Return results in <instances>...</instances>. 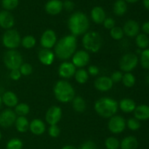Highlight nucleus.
<instances>
[{
    "label": "nucleus",
    "instance_id": "nucleus-45",
    "mask_svg": "<svg viewBox=\"0 0 149 149\" xmlns=\"http://www.w3.org/2000/svg\"><path fill=\"white\" fill-rule=\"evenodd\" d=\"M87 73H88L89 76H92V77H96L100 73V69L97 66L94 65H90L87 68Z\"/></svg>",
    "mask_w": 149,
    "mask_h": 149
},
{
    "label": "nucleus",
    "instance_id": "nucleus-6",
    "mask_svg": "<svg viewBox=\"0 0 149 149\" xmlns=\"http://www.w3.org/2000/svg\"><path fill=\"white\" fill-rule=\"evenodd\" d=\"M4 63L8 69H19L23 64V57L16 49H9L4 53L3 58Z\"/></svg>",
    "mask_w": 149,
    "mask_h": 149
},
{
    "label": "nucleus",
    "instance_id": "nucleus-53",
    "mask_svg": "<svg viewBox=\"0 0 149 149\" xmlns=\"http://www.w3.org/2000/svg\"><path fill=\"white\" fill-rule=\"evenodd\" d=\"M146 81H147V83L149 84V74L147 76V77H146Z\"/></svg>",
    "mask_w": 149,
    "mask_h": 149
},
{
    "label": "nucleus",
    "instance_id": "nucleus-50",
    "mask_svg": "<svg viewBox=\"0 0 149 149\" xmlns=\"http://www.w3.org/2000/svg\"><path fill=\"white\" fill-rule=\"evenodd\" d=\"M143 5L145 8L149 11V0H143Z\"/></svg>",
    "mask_w": 149,
    "mask_h": 149
},
{
    "label": "nucleus",
    "instance_id": "nucleus-37",
    "mask_svg": "<svg viewBox=\"0 0 149 149\" xmlns=\"http://www.w3.org/2000/svg\"><path fill=\"white\" fill-rule=\"evenodd\" d=\"M19 3V0H2L1 5L3 8L7 11L15 10L17 7Z\"/></svg>",
    "mask_w": 149,
    "mask_h": 149
},
{
    "label": "nucleus",
    "instance_id": "nucleus-32",
    "mask_svg": "<svg viewBox=\"0 0 149 149\" xmlns=\"http://www.w3.org/2000/svg\"><path fill=\"white\" fill-rule=\"evenodd\" d=\"M14 111L18 116H26L30 112V107L26 103H20L15 107Z\"/></svg>",
    "mask_w": 149,
    "mask_h": 149
},
{
    "label": "nucleus",
    "instance_id": "nucleus-54",
    "mask_svg": "<svg viewBox=\"0 0 149 149\" xmlns=\"http://www.w3.org/2000/svg\"><path fill=\"white\" fill-rule=\"evenodd\" d=\"M1 139V132H0V140Z\"/></svg>",
    "mask_w": 149,
    "mask_h": 149
},
{
    "label": "nucleus",
    "instance_id": "nucleus-4",
    "mask_svg": "<svg viewBox=\"0 0 149 149\" xmlns=\"http://www.w3.org/2000/svg\"><path fill=\"white\" fill-rule=\"evenodd\" d=\"M54 95L57 100L63 103L72 101L75 97V90L70 82L66 80H59L53 88Z\"/></svg>",
    "mask_w": 149,
    "mask_h": 149
},
{
    "label": "nucleus",
    "instance_id": "nucleus-8",
    "mask_svg": "<svg viewBox=\"0 0 149 149\" xmlns=\"http://www.w3.org/2000/svg\"><path fill=\"white\" fill-rule=\"evenodd\" d=\"M138 58L134 53H127L121 58L119 61V68L125 73L131 72L137 67Z\"/></svg>",
    "mask_w": 149,
    "mask_h": 149
},
{
    "label": "nucleus",
    "instance_id": "nucleus-22",
    "mask_svg": "<svg viewBox=\"0 0 149 149\" xmlns=\"http://www.w3.org/2000/svg\"><path fill=\"white\" fill-rule=\"evenodd\" d=\"M2 103L7 107H15L18 104V98L15 93L12 91H7L3 94L1 97Z\"/></svg>",
    "mask_w": 149,
    "mask_h": 149
},
{
    "label": "nucleus",
    "instance_id": "nucleus-44",
    "mask_svg": "<svg viewBox=\"0 0 149 149\" xmlns=\"http://www.w3.org/2000/svg\"><path fill=\"white\" fill-rule=\"evenodd\" d=\"M79 149H97V145L92 141H87L83 143Z\"/></svg>",
    "mask_w": 149,
    "mask_h": 149
},
{
    "label": "nucleus",
    "instance_id": "nucleus-33",
    "mask_svg": "<svg viewBox=\"0 0 149 149\" xmlns=\"http://www.w3.org/2000/svg\"><path fill=\"white\" fill-rule=\"evenodd\" d=\"M135 77L133 74L131 72L125 73V74H123V77H122V84H124V86L127 88H130L132 87L135 84Z\"/></svg>",
    "mask_w": 149,
    "mask_h": 149
},
{
    "label": "nucleus",
    "instance_id": "nucleus-12",
    "mask_svg": "<svg viewBox=\"0 0 149 149\" xmlns=\"http://www.w3.org/2000/svg\"><path fill=\"white\" fill-rule=\"evenodd\" d=\"M72 63L76 68H84L86 65H88L90 61V55L86 50H79L75 52L73 55Z\"/></svg>",
    "mask_w": 149,
    "mask_h": 149
},
{
    "label": "nucleus",
    "instance_id": "nucleus-13",
    "mask_svg": "<svg viewBox=\"0 0 149 149\" xmlns=\"http://www.w3.org/2000/svg\"><path fill=\"white\" fill-rule=\"evenodd\" d=\"M17 115L14 111L7 109L0 113V126L4 128H9L15 123Z\"/></svg>",
    "mask_w": 149,
    "mask_h": 149
},
{
    "label": "nucleus",
    "instance_id": "nucleus-2",
    "mask_svg": "<svg viewBox=\"0 0 149 149\" xmlns=\"http://www.w3.org/2000/svg\"><path fill=\"white\" fill-rule=\"evenodd\" d=\"M68 27L71 35L77 37L87 33L90 28V20L84 13L76 12L68 18Z\"/></svg>",
    "mask_w": 149,
    "mask_h": 149
},
{
    "label": "nucleus",
    "instance_id": "nucleus-51",
    "mask_svg": "<svg viewBox=\"0 0 149 149\" xmlns=\"http://www.w3.org/2000/svg\"><path fill=\"white\" fill-rule=\"evenodd\" d=\"M125 1H127V2H129V3H135L137 2L138 1H139V0H125Z\"/></svg>",
    "mask_w": 149,
    "mask_h": 149
},
{
    "label": "nucleus",
    "instance_id": "nucleus-19",
    "mask_svg": "<svg viewBox=\"0 0 149 149\" xmlns=\"http://www.w3.org/2000/svg\"><path fill=\"white\" fill-rule=\"evenodd\" d=\"M45 11L51 15H58L63 10V2L61 0H49L45 4Z\"/></svg>",
    "mask_w": 149,
    "mask_h": 149
},
{
    "label": "nucleus",
    "instance_id": "nucleus-47",
    "mask_svg": "<svg viewBox=\"0 0 149 149\" xmlns=\"http://www.w3.org/2000/svg\"><path fill=\"white\" fill-rule=\"evenodd\" d=\"M63 7L67 11H71L74 8V4L71 0H65L63 3Z\"/></svg>",
    "mask_w": 149,
    "mask_h": 149
},
{
    "label": "nucleus",
    "instance_id": "nucleus-27",
    "mask_svg": "<svg viewBox=\"0 0 149 149\" xmlns=\"http://www.w3.org/2000/svg\"><path fill=\"white\" fill-rule=\"evenodd\" d=\"M71 102H72L73 109L76 112L83 113L86 110L87 104H86V101L82 97H80V96H77L76 97L75 96Z\"/></svg>",
    "mask_w": 149,
    "mask_h": 149
},
{
    "label": "nucleus",
    "instance_id": "nucleus-41",
    "mask_svg": "<svg viewBox=\"0 0 149 149\" xmlns=\"http://www.w3.org/2000/svg\"><path fill=\"white\" fill-rule=\"evenodd\" d=\"M48 134L51 138H58L61 134V130L58 125H49V127L48 129Z\"/></svg>",
    "mask_w": 149,
    "mask_h": 149
},
{
    "label": "nucleus",
    "instance_id": "nucleus-15",
    "mask_svg": "<svg viewBox=\"0 0 149 149\" xmlns=\"http://www.w3.org/2000/svg\"><path fill=\"white\" fill-rule=\"evenodd\" d=\"M95 87L100 92H108L113 87V82L109 77L102 76L97 77L94 83Z\"/></svg>",
    "mask_w": 149,
    "mask_h": 149
},
{
    "label": "nucleus",
    "instance_id": "nucleus-31",
    "mask_svg": "<svg viewBox=\"0 0 149 149\" xmlns=\"http://www.w3.org/2000/svg\"><path fill=\"white\" fill-rule=\"evenodd\" d=\"M36 44V38L34 36H31V35H27V36H25L23 39H21V43H20V45L25 49H29L34 47Z\"/></svg>",
    "mask_w": 149,
    "mask_h": 149
},
{
    "label": "nucleus",
    "instance_id": "nucleus-48",
    "mask_svg": "<svg viewBox=\"0 0 149 149\" xmlns=\"http://www.w3.org/2000/svg\"><path fill=\"white\" fill-rule=\"evenodd\" d=\"M142 31L143 33L146 35H149V21L145 22L142 26Z\"/></svg>",
    "mask_w": 149,
    "mask_h": 149
},
{
    "label": "nucleus",
    "instance_id": "nucleus-3",
    "mask_svg": "<svg viewBox=\"0 0 149 149\" xmlns=\"http://www.w3.org/2000/svg\"><path fill=\"white\" fill-rule=\"evenodd\" d=\"M94 109L100 117L110 119L117 113L119 103L112 97H103L96 100Z\"/></svg>",
    "mask_w": 149,
    "mask_h": 149
},
{
    "label": "nucleus",
    "instance_id": "nucleus-34",
    "mask_svg": "<svg viewBox=\"0 0 149 149\" xmlns=\"http://www.w3.org/2000/svg\"><path fill=\"white\" fill-rule=\"evenodd\" d=\"M106 149H119L120 148V141L115 137H109L105 141Z\"/></svg>",
    "mask_w": 149,
    "mask_h": 149
},
{
    "label": "nucleus",
    "instance_id": "nucleus-23",
    "mask_svg": "<svg viewBox=\"0 0 149 149\" xmlns=\"http://www.w3.org/2000/svg\"><path fill=\"white\" fill-rule=\"evenodd\" d=\"M119 108L122 112L126 113H132L136 108V103L133 100L130 98L122 99L119 103Z\"/></svg>",
    "mask_w": 149,
    "mask_h": 149
},
{
    "label": "nucleus",
    "instance_id": "nucleus-17",
    "mask_svg": "<svg viewBox=\"0 0 149 149\" xmlns=\"http://www.w3.org/2000/svg\"><path fill=\"white\" fill-rule=\"evenodd\" d=\"M15 25V18L13 15L7 10L0 12V27L9 30Z\"/></svg>",
    "mask_w": 149,
    "mask_h": 149
},
{
    "label": "nucleus",
    "instance_id": "nucleus-21",
    "mask_svg": "<svg viewBox=\"0 0 149 149\" xmlns=\"http://www.w3.org/2000/svg\"><path fill=\"white\" fill-rule=\"evenodd\" d=\"M91 18L96 24H102L106 18V12L103 7L99 6L93 7L91 10Z\"/></svg>",
    "mask_w": 149,
    "mask_h": 149
},
{
    "label": "nucleus",
    "instance_id": "nucleus-28",
    "mask_svg": "<svg viewBox=\"0 0 149 149\" xmlns=\"http://www.w3.org/2000/svg\"><path fill=\"white\" fill-rule=\"evenodd\" d=\"M127 10V5L125 0H117L113 4V11L116 15L122 16Z\"/></svg>",
    "mask_w": 149,
    "mask_h": 149
},
{
    "label": "nucleus",
    "instance_id": "nucleus-39",
    "mask_svg": "<svg viewBox=\"0 0 149 149\" xmlns=\"http://www.w3.org/2000/svg\"><path fill=\"white\" fill-rule=\"evenodd\" d=\"M126 125L130 130L136 131L141 127V122L135 118H130L126 122Z\"/></svg>",
    "mask_w": 149,
    "mask_h": 149
},
{
    "label": "nucleus",
    "instance_id": "nucleus-29",
    "mask_svg": "<svg viewBox=\"0 0 149 149\" xmlns=\"http://www.w3.org/2000/svg\"><path fill=\"white\" fill-rule=\"evenodd\" d=\"M135 44L141 49H146L149 47V38L145 33H139L135 36Z\"/></svg>",
    "mask_w": 149,
    "mask_h": 149
},
{
    "label": "nucleus",
    "instance_id": "nucleus-7",
    "mask_svg": "<svg viewBox=\"0 0 149 149\" xmlns=\"http://www.w3.org/2000/svg\"><path fill=\"white\" fill-rule=\"evenodd\" d=\"M21 43L20 33L15 29H9L2 36V44L8 49H15Z\"/></svg>",
    "mask_w": 149,
    "mask_h": 149
},
{
    "label": "nucleus",
    "instance_id": "nucleus-10",
    "mask_svg": "<svg viewBox=\"0 0 149 149\" xmlns=\"http://www.w3.org/2000/svg\"><path fill=\"white\" fill-rule=\"evenodd\" d=\"M58 42V37L52 29H47L42 34L40 38V45L44 49H51L55 46Z\"/></svg>",
    "mask_w": 149,
    "mask_h": 149
},
{
    "label": "nucleus",
    "instance_id": "nucleus-18",
    "mask_svg": "<svg viewBox=\"0 0 149 149\" xmlns=\"http://www.w3.org/2000/svg\"><path fill=\"white\" fill-rule=\"evenodd\" d=\"M55 53L51 49L42 48L38 53V58L42 64L45 65H50L55 60Z\"/></svg>",
    "mask_w": 149,
    "mask_h": 149
},
{
    "label": "nucleus",
    "instance_id": "nucleus-1",
    "mask_svg": "<svg viewBox=\"0 0 149 149\" xmlns=\"http://www.w3.org/2000/svg\"><path fill=\"white\" fill-rule=\"evenodd\" d=\"M77 47V37L73 35H67L58 40L54 47L55 55L60 60L66 61L73 56Z\"/></svg>",
    "mask_w": 149,
    "mask_h": 149
},
{
    "label": "nucleus",
    "instance_id": "nucleus-20",
    "mask_svg": "<svg viewBox=\"0 0 149 149\" xmlns=\"http://www.w3.org/2000/svg\"><path fill=\"white\" fill-rule=\"evenodd\" d=\"M29 130L35 135H42L46 131V125L41 119H34L29 123Z\"/></svg>",
    "mask_w": 149,
    "mask_h": 149
},
{
    "label": "nucleus",
    "instance_id": "nucleus-30",
    "mask_svg": "<svg viewBox=\"0 0 149 149\" xmlns=\"http://www.w3.org/2000/svg\"><path fill=\"white\" fill-rule=\"evenodd\" d=\"M74 78L77 83L80 84H85L89 79V74L87 71H86L84 68H79L77 70L74 74Z\"/></svg>",
    "mask_w": 149,
    "mask_h": 149
},
{
    "label": "nucleus",
    "instance_id": "nucleus-26",
    "mask_svg": "<svg viewBox=\"0 0 149 149\" xmlns=\"http://www.w3.org/2000/svg\"><path fill=\"white\" fill-rule=\"evenodd\" d=\"M29 121L26 116H18L15 121V127L17 132L25 133L29 130Z\"/></svg>",
    "mask_w": 149,
    "mask_h": 149
},
{
    "label": "nucleus",
    "instance_id": "nucleus-40",
    "mask_svg": "<svg viewBox=\"0 0 149 149\" xmlns=\"http://www.w3.org/2000/svg\"><path fill=\"white\" fill-rule=\"evenodd\" d=\"M19 70L21 73V75L24 77L30 76L33 73V67L28 63H23V64L19 68Z\"/></svg>",
    "mask_w": 149,
    "mask_h": 149
},
{
    "label": "nucleus",
    "instance_id": "nucleus-11",
    "mask_svg": "<svg viewBox=\"0 0 149 149\" xmlns=\"http://www.w3.org/2000/svg\"><path fill=\"white\" fill-rule=\"evenodd\" d=\"M63 111L61 107L57 106H51L46 112L45 121L49 125H56L61 120Z\"/></svg>",
    "mask_w": 149,
    "mask_h": 149
},
{
    "label": "nucleus",
    "instance_id": "nucleus-49",
    "mask_svg": "<svg viewBox=\"0 0 149 149\" xmlns=\"http://www.w3.org/2000/svg\"><path fill=\"white\" fill-rule=\"evenodd\" d=\"M61 149H78V148H77L75 146H74L66 145V146H64Z\"/></svg>",
    "mask_w": 149,
    "mask_h": 149
},
{
    "label": "nucleus",
    "instance_id": "nucleus-36",
    "mask_svg": "<svg viewBox=\"0 0 149 149\" xmlns=\"http://www.w3.org/2000/svg\"><path fill=\"white\" fill-rule=\"evenodd\" d=\"M23 143L19 138H12L7 142V149H23Z\"/></svg>",
    "mask_w": 149,
    "mask_h": 149
},
{
    "label": "nucleus",
    "instance_id": "nucleus-35",
    "mask_svg": "<svg viewBox=\"0 0 149 149\" xmlns=\"http://www.w3.org/2000/svg\"><path fill=\"white\" fill-rule=\"evenodd\" d=\"M111 37L114 40H121L125 36L122 28L119 26H115L110 30Z\"/></svg>",
    "mask_w": 149,
    "mask_h": 149
},
{
    "label": "nucleus",
    "instance_id": "nucleus-38",
    "mask_svg": "<svg viewBox=\"0 0 149 149\" xmlns=\"http://www.w3.org/2000/svg\"><path fill=\"white\" fill-rule=\"evenodd\" d=\"M141 64L143 68L149 69V48H147L141 52Z\"/></svg>",
    "mask_w": 149,
    "mask_h": 149
},
{
    "label": "nucleus",
    "instance_id": "nucleus-5",
    "mask_svg": "<svg viewBox=\"0 0 149 149\" xmlns=\"http://www.w3.org/2000/svg\"><path fill=\"white\" fill-rule=\"evenodd\" d=\"M81 43L87 52L96 53L103 46V39L97 32L87 31L83 35Z\"/></svg>",
    "mask_w": 149,
    "mask_h": 149
},
{
    "label": "nucleus",
    "instance_id": "nucleus-42",
    "mask_svg": "<svg viewBox=\"0 0 149 149\" xmlns=\"http://www.w3.org/2000/svg\"><path fill=\"white\" fill-rule=\"evenodd\" d=\"M103 23L105 29H108V30H111L116 26H115V20L112 17H106Z\"/></svg>",
    "mask_w": 149,
    "mask_h": 149
},
{
    "label": "nucleus",
    "instance_id": "nucleus-14",
    "mask_svg": "<svg viewBox=\"0 0 149 149\" xmlns=\"http://www.w3.org/2000/svg\"><path fill=\"white\" fill-rule=\"evenodd\" d=\"M76 71H77V68L74 66L72 63L65 61L59 65L58 72L61 78L66 79H70L74 77Z\"/></svg>",
    "mask_w": 149,
    "mask_h": 149
},
{
    "label": "nucleus",
    "instance_id": "nucleus-16",
    "mask_svg": "<svg viewBox=\"0 0 149 149\" xmlns=\"http://www.w3.org/2000/svg\"><path fill=\"white\" fill-rule=\"evenodd\" d=\"M122 29L125 35L128 37H135L140 33L139 23L134 20H127L125 23Z\"/></svg>",
    "mask_w": 149,
    "mask_h": 149
},
{
    "label": "nucleus",
    "instance_id": "nucleus-24",
    "mask_svg": "<svg viewBox=\"0 0 149 149\" xmlns=\"http://www.w3.org/2000/svg\"><path fill=\"white\" fill-rule=\"evenodd\" d=\"M133 112L135 118L138 120L143 121L149 119V106L147 105L143 104L136 106Z\"/></svg>",
    "mask_w": 149,
    "mask_h": 149
},
{
    "label": "nucleus",
    "instance_id": "nucleus-9",
    "mask_svg": "<svg viewBox=\"0 0 149 149\" xmlns=\"http://www.w3.org/2000/svg\"><path fill=\"white\" fill-rule=\"evenodd\" d=\"M126 120L122 116L114 115L109 119L108 128L111 133L118 135L122 133L126 128Z\"/></svg>",
    "mask_w": 149,
    "mask_h": 149
},
{
    "label": "nucleus",
    "instance_id": "nucleus-43",
    "mask_svg": "<svg viewBox=\"0 0 149 149\" xmlns=\"http://www.w3.org/2000/svg\"><path fill=\"white\" fill-rule=\"evenodd\" d=\"M122 77H123V74H122V71H115L113 74H111V77H110L113 83H119L120 81H122Z\"/></svg>",
    "mask_w": 149,
    "mask_h": 149
},
{
    "label": "nucleus",
    "instance_id": "nucleus-52",
    "mask_svg": "<svg viewBox=\"0 0 149 149\" xmlns=\"http://www.w3.org/2000/svg\"><path fill=\"white\" fill-rule=\"evenodd\" d=\"M2 100H1V97L0 96V109H1V105H2Z\"/></svg>",
    "mask_w": 149,
    "mask_h": 149
},
{
    "label": "nucleus",
    "instance_id": "nucleus-46",
    "mask_svg": "<svg viewBox=\"0 0 149 149\" xmlns=\"http://www.w3.org/2000/svg\"><path fill=\"white\" fill-rule=\"evenodd\" d=\"M21 77V73L19 69H14L10 71V77L11 79L14 80V81H17V80L20 79Z\"/></svg>",
    "mask_w": 149,
    "mask_h": 149
},
{
    "label": "nucleus",
    "instance_id": "nucleus-25",
    "mask_svg": "<svg viewBox=\"0 0 149 149\" xmlns=\"http://www.w3.org/2000/svg\"><path fill=\"white\" fill-rule=\"evenodd\" d=\"M138 147V141L134 136H127L122 140L120 142L121 149H137Z\"/></svg>",
    "mask_w": 149,
    "mask_h": 149
}]
</instances>
